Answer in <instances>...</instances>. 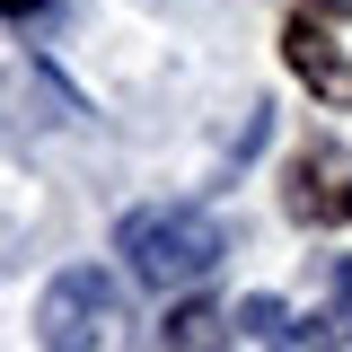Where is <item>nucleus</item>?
<instances>
[{
  "label": "nucleus",
  "instance_id": "f03ea898",
  "mask_svg": "<svg viewBox=\"0 0 352 352\" xmlns=\"http://www.w3.org/2000/svg\"><path fill=\"white\" fill-rule=\"evenodd\" d=\"M282 62L317 106H352V0H291Z\"/></svg>",
  "mask_w": 352,
  "mask_h": 352
},
{
  "label": "nucleus",
  "instance_id": "7ed1b4c3",
  "mask_svg": "<svg viewBox=\"0 0 352 352\" xmlns=\"http://www.w3.org/2000/svg\"><path fill=\"white\" fill-rule=\"evenodd\" d=\"M106 326H115V282L97 264H71V273L44 282V300H36V344L44 352H97Z\"/></svg>",
  "mask_w": 352,
  "mask_h": 352
},
{
  "label": "nucleus",
  "instance_id": "20e7f679",
  "mask_svg": "<svg viewBox=\"0 0 352 352\" xmlns=\"http://www.w3.org/2000/svg\"><path fill=\"white\" fill-rule=\"evenodd\" d=\"M282 212L300 220V229H344L352 220V159L335 141H308L291 176H282Z\"/></svg>",
  "mask_w": 352,
  "mask_h": 352
},
{
  "label": "nucleus",
  "instance_id": "423d86ee",
  "mask_svg": "<svg viewBox=\"0 0 352 352\" xmlns=\"http://www.w3.org/2000/svg\"><path fill=\"white\" fill-rule=\"evenodd\" d=\"M335 317H344V326H352V256L335 264Z\"/></svg>",
  "mask_w": 352,
  "mask_h": 352
},
{
  "label": "nucleus",
  "instance_id": "f257e3e1",
  "mask_svg": "<svg viewBox=\"0 0 352 352\" xmlns=\"http://www.w3.org/2000/svg\"><path fill=\"white\" fill-rule=\"evenodd\" d=\"M115 256H124L132 282H150V291H194V282L229 256V238H220V220L194 212V203H150V212H124Z\"/></svg>",
  "mask_w": 352,
  "mask_h": 352
},
{
  "label": "nucleus",
  "instance_id": "39448f33",
  "mask_svg": "<svg viewBox=\"0 0 352 352\" xmlns=\"http://www.w3.org/2000/svg\"><path fill=\"white\" fill-rule=\"evenodd\" d=\"M168 344H176V352H212V344H220V308H212V300H185V308L168 317Z\"/></svg>",
  "mask_w": 352,
  "mask_h": 352
},
{
  "label": "nucleus",
  "instance_id": "6e6552de",
  "mask_svg": "<svg viewBox=\"0 0 352 352\" xmlns=\"http://www.w3.org/2000/svg\"><path fill=\"white\" fill-rule=\"evenodd\" d=\"M247 352H291V335H256V344H247Z\"/></svg>",
  "mask_w": 352,
  "mask_h": 352
},
{
  "label": "nucleus",
  "instance_id": "0eeeda50",
  "mask_svg": "<svg viewBox=\"0 0 352 352\" xmlns=\"http://www.w3.org/2000/svg\"><path fill=\"white\" fill-rule=\"evenodd\" d=\"M44 9H53V0H0V18H18V27H27V18H44Z\"/></svg>",
  "mask_w": 352,
  "mask_h": 352
}]
</instances>
